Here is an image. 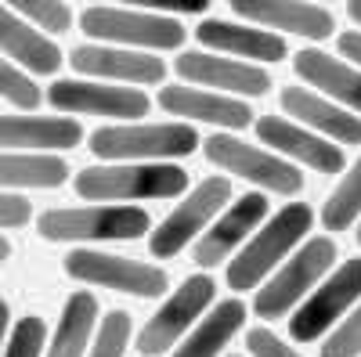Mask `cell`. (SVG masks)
Here are the masks:
<instances>
[{
    "label": "cell",
    "instance_id": "1",
    "mask_svg": "<svg viewBox=\"0 0 361 357\" xmlns=\"http://www.w3.org/2000/svg\"><path fill=\"white\" fill-rule=\"evenodd\" d=\"M311 220H314V213L307 202H289L286 210H279L246 242V249L228 263V285L235 292L257 289L296 242H304V234L311 231Z\"/></svg>",
    "mask_w": 361,
    "mask_h": 357
},
{
    "label": "cell",
    "instance_id": "2",
    "mask_svg": "<svg viewBox=\"0 0 361 357\" xmlns=\"http://www.w3.org/2000/svg\"><path fill=\"white\" fill-rule=\"evenodd\" d=\"M188 188V173L166 163H127V166H87L76 173V195L90 202L116 199H173Z\"/></svg>",
    "mask_w": 361,
    "mask_h": 357
},
{
    "label": "cell",
    "instance_id": "3",
    "mask_svg": "<svg viewBox=\"0 0 361 357\" xmlns=\"http://www.w3.org/2000/svg\"><path fill=\"white\" fill-rule=\"evenodd\" d=\"M47 242H134L152 231V217L137 206H87V210H47L37 220Z\"/></svg>",
    "mask_w": 361,
    "mask_h": 357
},
{
    "label": "cell",
    "instance_id": "4",
    "mask_svg": "<svg viewBox=\"0 0 361 357\" xmlns=\"http://www.w3.org/2000/svg\"><path fill=\"white\" fill-rule=\"evenodd\" d=\"M199 148V134L188 123H145V127H102L90 134V152L98 159H177Z\"/></svg>",
    "mask_w": 361,
    "mask_h": 357
},
{
    "label": "cell",
    "instance_id": "5",
    "mask_svg": "<svg viewBox=\"0 0 361 357\" xmlns=\"http://www.w3.org/2000/svg\"><path fill=\"white\" fill-rule=\"evenodd\" d=\"M333 260H336V242L333 238H311V242H304V249H300L296 256H289L282 263V271H275V278H271L264 289H257L253 296V311L257 318H282L289 314L304 296H311L314 282L322 275L333 271Z\"/></svg>",
    "mask_w": 361,
    "mask_h": 357
},
{
    "label": "cell",
    "instance_id": "6",
    "mask_svg": "<svg viewBox=\"0 0 361 357\" xmlns=\"http://www.w3.org/2000/svg\"><path fill=\"white\" fill-rule=\"evenodd\" d=\"M80 29L94 40L123 44V47H152L173 51L185 44L188 29L177 18H163L159 11H134V8H87L80 15Z\"/></svg>",
    "mask_w": 361,
    "mask_h": 357
},
{
    "label": "cell",
    "instance_id": "7",
    "mask_svg": "<svg viewBox=\"0 0 361 357\" xmlns=\"http://www.w3.org/2000/svg\"><path fill=\"white\" fill-rule=\"evenodd\" d=\"M62 271L83 285L116 289L127 296H141V300H156V296L166 292V271H159L152 263H141V260L98 253V249H73L62 260Z\"/></svg>",
    "mask_w": 361,
    "mask_h": 357
},
{
    "label": "cell",
    "instance_id": "8",
    "mask_svg": "<svg viewBox=\"0 0 361 357\" xmlns=\"http://www.w3.org/2000/svg\"><path fill=\"white\" fill-rule=\"evenodd\" d=\"M202 152L224 173H235V177H243V181H253V184H260L267 192L296 195L300 188H304V173H300L293 163L264 152V148H253V144L238 141L231 134H209L202 141Z\"/></svg>",
    "mask_w": 361,
    "mask_h": 357
},
{
    "label": "cell",
    "instance_id": "9",
    "mask_svg": "<svg viewBox=\"0 0 361 357\" xmlns=\"http://www.w3.org/2000/svg\"><path fill=\"white\" fill-rule=\"evenodd\" d=\"M231 199V181L228 177H206L199 188H192V195L177 206V210L148 234V253L159 256V260H170L185 249L195 234H202V227L214 220L224 202Z\"/></svg>",
    "mask_w": 361,
    "mask_h": 357
},
{
    "label": "cell",
    "instance_id": "10",
    "mask_svg": "<svg viewBox=\"0 0 361 357\" xmlns=\"http://www.w3.org/2000/svg\"><path fill=\"white\" fill-rule=\"evenodd\" d=\"M361 300V256L357 260H343L333 278L325 285H318L300 311L289 318V336L296 343H314L318 336H325L333 329V321H340L343 311H350Z\"/></svg>",
    "mask_w": 361,
    "mask_h": 357
},
{
    "label": "cell",
    "instance_id": "11",
    "mask_svg": "<svg viewBox=\"0 0 361 357\" xmlns=\"http://www.w3.org/2000/svg\"><path fill=\"white\" fill-rule=\"evenodd\" d=\"M214 296H217L214 278H206V275L188 278V282L180 285V289L170 296V300L159 307V314L148 318V325L137 332V350H141L145 357L170 350L180 336L192 329V321H195L209 303H214Z\"/></svg>",
    "mask_w": 361,
    "mask_h": 357
},
{
    "label": "cell",
    "instance_id": "12",
    "mask_svg": "<svg viewBox=\"0 0 361 357\" xmlns=\"http://www.w3.org/2000/svg\"><path fill=\"white\" fill-rule=\"evenodd\" d=\"M47 101L73 115H109V119H137L148 115L152 101L137 87H102L90 80H58L51 83Z\"/></svg>",
    "mask_w": 361,
    "mask_h": 357
},
{
    "label": "cell",
    "instance_id": "13",
    "mask_svg": "<svg viewBox=\"0 0 361 357\" xmlns=\"http://www.w3.org/2000/svg\"><path fill=\"white\" fill-rule=\"evenodd\" d=\"M173 69L180 80L199 83V87H217V91H228V94L260 98L271 91V76L260 65L235 62V58H217L206 51H185L180 58H173Z\"/></svg>",
    "mask_w": 361,
    "mask_h": 357
},
{
    "label": "cell",
    "instance_id": "14",
    "mask_svg": "<svg viewBox=\"0 0 361 357\" xmlns=\"http://www.w3.org/2000/svg\"><path fill=\"white\" fill-rule=\"evenodd\" d=\"M231 8L246 22L282 29V33L304 37V40H329L336 29L333 15L322 4H311V0H231Z\"/></svg>",
    "mask_w": 361,
    "mask_h": 357
},
{
    "label": "cell",
    "instance_id": "15",
    "mask_svg": "<svg viewBox=\"0 0 361 357\" xmlns=\"http://www.w3.org/2000/svg\"><path fill=\"white\" fill-rule=\"evenodd\" d=\"M73 69L83 76H98V80H123L137 87H152L163 83L166 65L156 54H141L130 47H105V44H87L73 51Z\"/></svg>",
    "mask_w": 361,
    "mask_h": 357
},
{
    "label": "cell",
    "instance_id": "16",
    "mask_svg": "<svg viewBox=\"0 0 361 357\" xmlns=\"http://www.w3.org/2000/svg\"><path fill=\"white\" fill-rule=\"evenodd\" d=\"M257 137L264 144H271L275 152H286V156L300 159L304 166H311L318 173H340L343 163H347L340 144H329L325 137L307 134L304 127L289 123L286 115H260L257 119Z\"/></svg>",
    "mask_w": 361,
    "mask_h": 357
},
{
    "label": "cell",
    "instance_id": "17",
    "mask_svg": "<svg viewBox=\"0 0 361 357\" xmlns=\"http://www.w3.org/2000/svg\"><path fill=\"white\" fill-rule=\"evenodd\" d=\"M264 217H267V199H264L260 192L243 195L238 202H231V210H228L214 227L199 234V242H195V249H192V260H195L199 267H214V263L224 260L238 242H246V234H250Z\"/></svg>",
    "mask_w": 361,
    "mask_h": 357
},
{
    "label": "cell",
    "instance_id": "18",
    "mask_svg": "<svg viewBox=\"0 0 361 357\" xmlns=\"http://www.w3.org/2000/svg\"><path fill=\"white\" fill-rule=\"evenodd\" d=\"M159 105L170 115H185V119H202V123H217L224 130H243L246 123H253V112L246 101L228 98V94H209L199 87H163L159 91Z\"/></svg>",
    "mask_w": 361,
    "mask_h": 357
},
{
    "label": "cell",
    "instance_id": "19",
    "mask_svg": "<svg viewBox=\"0 0 361 357\" xmlns=\"http://www.w3.org/2000/svg\"><path fill=\"white\" fill-rule=\"evenodd\" d=\"M195 40L209 51H224L238 58H253V62H282L289 54L286 40L267 33V29H250V25H235L221 18H206L195 29Z\"/></svg>",
    "mask_w": 361,
    "mask_h": 357
},
{
    "label": "cell",
    "instance_id": "20",
    "mask_svg": "<svg viewBox=\"0 0 361 357\" xmlns=\"http://www.w3.org/2000/svg\"><path fill=\"white\" fill-rule=\"evenodd\" d=\"M282 108H286V115L300 119L304 127H314V130L329 134L340 144H361V115H350V112L336 108L333 101L318 98L314 91H307V87H286Z\"/></svg>",
    "mask_w": 361,
    "mask_h": 357
},
{
    "label": "cell",
    "instance_id": "21",
    "mask_svg": "<svg viewBox=\"0 0 361 357\" xmlns=\"http://www.w3.org/2000/svg\"><path fill=\"white\" fill-rule=\"evenodd\" d=\"M293 69L307 87H318L322 94H329V98L350 105L354 112H361V73L354 65L340 62V58L325 54L318 47H304L293 58Z\"/></svg>",
    "mask_w": 361,
    "mask_h": 357
},
{
    "label": "cell",
    "instance_id": "22",
    "mask_svg": "<svg viewBox=\"0 0 361 357\" xmlns=\"http://www.w3.org/2000/svg\"><path fill=\"white\" fill-rule=\"evenodd\" d=\"M0 141L8 152L15 148H73L83 141V127L76 119H62V115H4L0 119Z\"/></svg>",
    "mask_w": 361,
    "mask_h": 357
},
{
    "label": "cell",
    "instance_id": "23",
    "mask_svg": "<svg viewBox=\"0 0 361 357\" xmlns=\"http://www.w3.org/2000/svg\"><path fill=\"white\" fill-rule=\"evenodd\" d=\"M0 47H4V58H11V62L33 69V73H44V76L58 73L66 62L58 44L37 33L33 25H25L22 18H15L11 8H4V15H0Z\"/></svg>",
    "mask_w": 361,
    "mask_h": 357
},
{
    "label": "cell",
    "instance_id": "24",
    "mask_svg": "<svg viewBox=\"0 0 361 357\" xmlns=\"http://www.w3.org/2000/svg\"><path fill=\"white\" fill-rule=\"evenodd\" d=\"M243 325H246V307L238 300H224L209 311V318L170 357H217L221 346H228V339L243 329Z\"/></svg>",
    "mask_w": 361,
    "mask_h": 357
},
{
    "label": "cell",
    "instance_id": "25",
    "mask_svg": "<svg viewBox=\"0 0 361 357\" xmlns=\"http://www.w3.org/2000/svg\"><path fill=\"white\" fill-rule=\"evenodd\" d=\"M94 321H98L94 296H90L87 289L73 292L66 311H62V321H58V332H54V339L47 346V357H83Z\"/></svg>",
    "mask_w": 361,
    "mask_h": 357
},
{
    "label": "cell",
    "instance_id": "26",
    "mask_svg": "<svg viewBox=\"0 0 361 357\" xmlns=\"http://www.w3.org/2000/svg\"><path fill=\"white\" fill-rule=\"evenodd\" d=\"M0 181L4 188H62L69 181V166L58 156H22L4 152L0 159Z\"/></svg>",
    "mask_w": 361,
    "mask_h": 357
},
{
    "label": "cell",
    "instance_id": "27",
    "mask_svg": "<svg viewBox=\"0 0 361 357\" xmlns=\"http://www.w3.org/2000/svg\"><path fill=\"white\" fill-rule=\"evenodd\" d=\"M357 217H361V159L350 166V173H343L340 188L322 206V224L329 231H347Z\"/></svg>",
    "mask_w": 361,
    "mask_h": 357
},
{
    "label": "cell",
    "instance_id": "28",
    "mask_svg": "<svg viewBox=\"0 0 361 357\" xmlns=\"http://www.w3.org/2000/svg\"><path fill=\"white\" fill-rule=\"evenodd\" d=\"M11 11H22L29 15L37 25H44L47 33H66L73 25V15L66 8V0H4Z\"/></svg>",
    "mask_w": 361,
    "mask_h": 357
},
{
    "label": "cell",
    "instance_id": "29",
    "mask_svg": "<svg viewBox=\"0 0 361 357\" xmlns=\"http://www.w3.org/2000/svg\"><path fill=\"white\" fill-rule=\"evenodd\" d=\"M127 343H130V314L127 311H109L102 318V329H98L90 357H123Z\"/></svg>",
    "mask_w": 361,
    "mask_h": 357
},
{
    "label": "cell",
    "instance_id": "30",
    "mask_svg": "<svg viewBox=\"0 0 361 357\" xmlns=\"http://www.w3.org/2000/svg\"><path fill=\"white\" fill-rule=\"evenodd\" d=\"M0 94L15 108H37L40 105V87L25 73H18L11 58H4V65H0Z\"/></svg>",
    "mask_w": 361,
    "mask_h": 357
},
{
    "label": "cell",
    "instance_id": "31",
    "mask_svg": "<svg viewBox=\"0 0 361 357\" xmlns=\"http://www.w3.org/2000/svg\"><path fill=\"white\" fill-rule=\"evenodd\" d=\"M44 336H47L44 318H37V314L18 318V321H15V332H11V339H8L4 357H40V350H44Z\"/></svg>",
    "mask_w": 361,
    "mask_h": 357
},
{
    "label": "cell",
    "instance_id": "32",
    "mask_svg": "<svg viewBox=\"0 0 361 357\" xmlns=\"http://www.w3.org/2000/svg\"><path fill=\"white\" fill-rule=\"evenodd\" d=\"M357 353H361V307H354L350 318H343L322 346V357H357Z\"/></svg>",
    "mask_w": 361,
    "mask_h": 357
},
{
    "label": "cell",
    "instance_id": "33",
    "mask_svg": "<svg viewBox=\"0 0 361 357\" xmlns=\"http://www.w3.org/2000/svg\"><path fill=\"white\" fill-rule=\"evenodd\" d=\"M246 350L253 357H300L289 343H282L271 329H250L246 332Z\"/></svg>",
    "mask_w": 361,
    "mask_h": 357
},
{
    "label": "cell",
    "instance_id": "34",
    "mask_svg": "<svg viewBox=\"0 0 361 357\" xmlns=\"http://www.w3.org/2000/svg\"><path fill=\"white\" fill-rule=\"evenodd\" d=\"M29 220H33V206H29V199H22L15 192H4V199H0V224L11 231V227H25Z\"/></svg>",
    "mask_w": 361,
    "mask_h": 357
},
{
    "label": "cell",
    "instance_id": "35",
    "mask_svg": "<svg viewBox=\"0 0 361 357\" xmlns=\"http://www.w3.org/2000/svg\"><path fill=\"white\" fill-rule=\"evenodd\" d=\"M130 8H148V11H185V15H199L209 8V0H123Z\"/></svg>",
    "mask_w": 361,
    "mask_h": 357
},
{
    "label": "cell",
    "instance_id": "36",
    "mask_svg": "<svg viewBox=\"0 0 361 357\" xmlns=\"http://www.w3.org/2000/svg\"><path fill=\"white\" fill-rule=\"evenodd\" d=\"M336 47H340L343 58H350L354 65H361V33H357V29H347V33H340Z\"/></svg>",
    "mask_w": 361,
    "mask_h": 357
},
{
    "label": "cell",
    "instance_id": "37",
    "mask_svg": "<svg viewBox=\"0 0 361 357\" xmlns=\"http://www.w3.org/2000/svg\"><path fill=\"white\" fill-rule=\"evenodd\" d=\"M8 329H11V307L0 303V332H8Z\"/></svg>",
    "mask_w": 361,
    "mask_h": 357
},
{
    "label": "cell",
    "instance_id": "38",
    "mask_svg": "<svg viewBox=\"0 0 361 357\" xmlns=\"http://www.w3.org/2000/svg\"><path fill=\"white\" fill-rule=\"evenodd\" d=\"M347 15L361 25V0H347Z\"/></svg>",
    "mask_w": 361,
    "mask_h": 357
},
{
    "label": "cell",
    "instance_id": "39",
    "mask_svg": "<svg viewBox=\"0 0 361 357\" xmlns=\"http://www.w3.org/2000/svg\"><path fill=\"white\" fill-rule=\"evenodd\" d=\"M0 256H4V260H11V242H8V238L0 242Z\"/></svg>",
    "mask_w": 361,
    "mask_h": 357
},
{
    "label": "cell",
    "instance_id": "40",
    "mask_svg": "<svg viewBox=\"0 0 361 357\" xmlns=\"http://www.w3.org/2000/svg\"><path fill=\"white\" fill-rule=\"evenodd\" d=\"M354 238H357V246H361V224H357V231H354Z\"/></svg>",
    "mask_w": 361,
    "mask_h": 357
},
{
    "label": "cell",
    "instance_id": "41",
    "mask_svg": "<svg viewBox=\"0 0 361 357\" xmlns=\"http://www.w3.org/2000/svg\"><path fill=\"white\" fill-rule=\"evenodd\" d=\"M228 357H238V353H228Z\"/></svg>",
    "mask_w": 361,
    "mask_h": 357
}]
</instances>
